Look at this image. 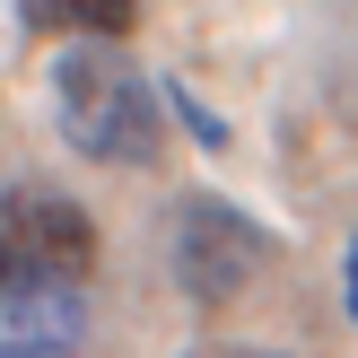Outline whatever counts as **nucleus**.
<instances>
[{
    "label": "nucleus",
    "instance_id": "39448f33",
    "mask_svg": "<svg viewBox=\"0 0 358 358\" xmlns=\"http://www.w3.org/2000/svg\"><path fill=\"white\" fill-rule=\"evenodd\" d=\"M27 35H87V44H122L140 27V0H17Z\"/></svg>",
    "mask_w": 358,
    "mask_h": 358
},
{
    "label": "nucleus",
    "instance_id": "f257e3e1",
    "mask_svg": "<svg viewBox=\"0 0 358 358\" xmlns=\"http://www.w3.org/2000/svg\"><path fill=\"white\" fill-rule=\"evenodd\" d=\"M52 122L79 157L96 166H149L157 140H166V114H157V87L131 70L122 44H70L52 62Z\"/></svg>",
    "mask_w": 358,
    "mask_h": 358
},
{
    "label": "nucleus",
    "instance_id": "0eeeda50",
    "mask_svg": "<svg viewBox=\"0 0 358 358\" xmlns=\"http://www.w3.org/2000/svg\"><path fill=\"white\" fill-rule=\"evenodd\" d=\"M236 358H245V350H236Z\"/></svg>",
    "mask_w": 358,
    "mask_h": 358
},
{
    "label": "nucleus",
    "instance_id": "423d86ee",
    "mask_svg": "<svg viewBox=\"0 0 358 358\" xmlns=\"http://www.w3.org/2000/svg\"><path fill=\"white\" fill-rule=\"evenodd\" d=\"M341 289H350V324H358V236H350V271H341Z\"/></svg>",
    "mask_w": 358,
    "mask_h": 358
},
{
    "label": "nucleus",
    "instance_id": "7ed1b4c3",
    "mask_svg": "<svg viewBox=\"0 0 358 358\" xmlns=\"http://www.w3.org/2000/svg\"><path fill=\"white\" fill-rule=\"evenodd\" d=\"M0 271L96 280V219L52 184H0Z\"/></svg>",
    "mask_w": 358,
    "mask_h": 358
},
{
    "label": "nucleus",
    "instance_id": "f03ea898",
    "mask_svg": "<svg viewBox=\"0 0 358 358\" xmlns=\"http://www.w3.org/2000/svg\"><path fill=\"white\" fill-rule=\"evenodd\" d=\"M280 254V236L254 219V210L219 201V192H192V201H175L166 219V262H175V289L192 297V306H227V297H245V280H262Z\"/></svg>",
    "mask_w": 358,
    "mask_h": 358
},
{
    "label": "nucleus",
    "instance_id": "20e7f679",
    "mask_svg": "<svg viewBox=\"0 0 358 358\" xmlns=\"http://www.w3.org/2000/svg\"><path fill=\"white\" fill-rule=\"evenodd\" d=\"M87 341V280L0 271V358H70Z\"/></svg>",
    "mask_w": 358,
    "mask_h": 358
}]
</instances>
